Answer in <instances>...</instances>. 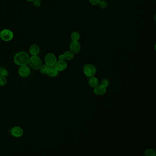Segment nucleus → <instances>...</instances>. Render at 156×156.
Returning a JSON list of instances; mask_svg holds the SVG:
<instances>
[{
    "label": "nucleus",
    "instance_id": "obj_5",
    "mask_svg": "<svg viewBox=\"0 0 156 156\" xmlns=\"http://www.w3.org/2000/svg\"><path fill=\"white\" fill-rule=\"evenodd\" d=\"M44 61L45 64L49 67H54L57 62V58L53 53H48L44 57Z\"/></svg>",
    "mask_w": 156,
    "mask_h": 156
},
{
    "label": "nucleus",
    "instance_id": "obj_17",
    "mask_svg": "<svg viewBox=\"0 0 156 156\" xmlns=\"http://www.w3.org/2000/svg\"><path fill=\"white\" fill-rule=\"evenodd\" d=\"M144 154L147 156H155L156 155V152L153 149H146L144 151Z\"/></svg>",
    "mask_w": 156,
    "mask_h": 156
},
{
    "label": "nucleus",
    "instance_id": "obj_24",
    "mask_svg": "<svg viewBox=\"0 0 156 156\" xmlns=\"http://www.w3.org/2000/svg\"><path fill=\"white\" fill-rule=\"evenodd\" d=\"M58 59H59V60H64V56L63 54L60 55L59 56H58Z\"/></svg>",
    "mask_w": 156,
    "mask_h": 156
},
{
    "label": "nucleus",
    "instance_id": "obj_11",
    "mask_svg": "<svg viewBox=\"0 0 156 156\" xmlns=\"http://www.w3.org/2000/svg\"><path fill=\"white\" fill-rule=\"evenodd\" d=\"M40 48L37 44H32L29 48V52L32 55H38L40 53Z\"/></svg>",
    "mask_w": 156,
    "mask_h": 156
},
{
    "label": "nucleus",
    "instance_id": "obj_15",
    "mask_svg": "<svg viewBox=\"0 0 156 156\" xmlns=\"http://www.w3.org/2000/svg\"><path fill=\"white\" fill-rule=\"evenodd\" d=\"M71 39L72 41H79L80 39V33L77 31L73 32L71 35Z\"/></svg>",
    "mask_w": 156,
    "mask_h": 156
},
{
    "label": "nucleus",
    "instance_id": "obj_13",
    "mask_svg": "<svg viewBox=\"0 0 156 156\" xmlns=\"http://www.w3.org/2000/svg\"><path fill=\"white\" fill-rule=\"evenodd\" d=\"M64 60L67 61H70L73 59L74 57V54L70 51H67L63 54Z\"/></svg>",
    "mask_w": 156,
    "mask_h": 156
},
{
    "label": "nucleus",
    "instance_id": "obj_1",
    "mask_svg": "<svg viewBox=\"0 0 156 156\" xmlns=\"http://www.w3.org/2000/svg\"><path fill=\"white\" fill-rule=\"evenodd\" d=\"M30 57L27 52L25 51L19 52L14 55V62L18 66L27 65L29 62Z\"/></svg>",
    "mask_w": 156,
    "mask_h": 156
},
{
    "label": "nucleus",
    "instance_id": "obj_25",
    "mask_svg": "<svg viewBox=\"0 0 156 156\" xmlns=\"http://www.w3.org/2000/svg\"><path fill=\"white\" fill-rule=\"evenodd\" d=\"M26 1H28V2H33L35 0H26Z\"/></svg>",
    "mask_w": 156,
    "mask_h": 156
},
{
    "label": "nucleus",
    "instance_id": "obj_20",
    "mask_svg": "<svg viewBox=\"0 0 156 156\" xmlns=\"http://www.w3.org/2000/svg\"><path fill=\"white\" fill-rule=\"evenodd\" d=\"M7 83V80L4 76H0V86H4Z\"/></svg>",
    "mask_w": 156,
    "mask_h": 156
},
{
    "label": "nucleus",
    "instance_id": "obj_21",
    "mask_svg": "<svg viewBox=\"0 0 156 156\" xmlns=\"http://www.w3.org/2000/svg\"><path fill=\"white\" fill-rule=\"evenodd\" d=\"M88 1L91 5L95 6L98 5L101 0H88Z\"/></svg>",
    "mask_w": 156,
    "mask_h": 156
},
{
    "label": "nucleus",
    "instance_id": "obj_7",
    "mask_svg": "<svg viewBox=\"0 0 156 156\" xmlns=\"http://www.w3.org/2000/svg\"><path fill=\"white\" fill-rule=\"evenodd\" d=\"M18 74L23 78L27 77L30 74V68L27 65L21 66L18 69Z\"/></svg>",
    "mask_w": 156,
    "mask_h": 156
},
{
    "label": "nucleus",
    "instance_id": "obj_16",
    "mask_svg": "<svg viewBox=\"0 0 156 156\" xmlns=\"http://www.w3.org/2000/svg\"><path fill=\"white\" fill-rule=\"evenodd\" d=\"M50 67L49 66H48L46 64L45 65H42L41 67H40V72L42 74H47L49 70L50 69Z\"/></svg>",
    "mask_w": 156,
    "mask_h": 156
},
{
    "label": "nucleus",
    "instance_id": "obj_2",
    "mask_svg": "<svg viewBox=\"0 0 156 156\" xmlns=\"http://www.w3.org/2000/svg\"><path fill=\"white\" fill-rule=\"evenodd\" d=\"M28 64L32 69L38 70L42 66V62L41 59L38 55H32L30 58Z\"/></svg>",
    "mask_w": 156,
    "mask_h": 156
},
{
    "label": "nucleus",
    "instance_id": "obj_3",
    "mask_svg": "<svg viewBox=\"0 0 156 156\" xmlns=\"http://www.w3.org/2000/svg\"><path fill=\"white\" fill-rule=\"evenodd\" d=\"M83 72L87 77L94 76L97 73V68L91 64H87L83 67Z\"/></svg>",
    "mask_w": 156,
    "mask_h": 156
},
{
    "label": "nucleus",
    "instance_id": "obj_14",
    "mask_svg": "<svg viewBox=\"0 0 156 156\" xmlns=\"http://www.w3.org/2000/svg\"><path fill=\"white\" fill-rule=\"evenodd\" d=\"M58 71L56 70V68H55V67H50L47 74L49 76L51 77H55L58 75Z\"/></svg>",
    "mask_w": 156,
    "mask_h": 156
},
{
    "label": "nucleus",
    "instance_id": "obj_23",
    "mask_svg": "<svg viewBox=\"0 0 156 156\" xmlns=\"http://www.w3.org/2000/svg\"><path fill=\"white\" fill-rule=\"evenodd\" d=\"M33 5L36 7H40L41 4V2L40 0H35L33 1Z\"/></svg>",
    "mask_w": 156,
    "mask_h": 156
},
{
    "label": "nucleus",
    "instance_id": "obj_4",
    "mask_svg": "<svg viewBox=\"0 0 156 156\" xmlns=\"http://www.w3.org/2000/svg\"><path fill=\"white\" fill-rule=\"evenodd\" d=\"M13 32L9 29H3L0 32V38L5 42L11 41L13 39Z\"/></svg>",
    "mask_w": 156,
    "mask_h": 156
},
{
    "label": "nucleus",
    "instance_id": "obj_12",
    "mask_svg": "<svg viewBox=\"0 0 156 156\" xmlns=\"http://www.w3.org/2000/svg\"><path fill=\"white\" fill-rule=\"evenodd\" d=\"M88 84L91 87L94 88L97 86V85H98V79L95 77L94 76L90 77L88 81Z\"/></svg>",
    "mask_w": 156,
    "mask_h": 156
},
{
    "label": "nucleus",
    "instance_id": "obj_22",
    "mask_svg": "<svg viewBox=\"0 0 156 156\" xmlns=\"http://www.w3.org/2000/svg\"><path fill=\"white\" fill-rule=\"evenodd\" d=\"M101 84L105 87H107L109 85V82L106 79H104L102 81Z\"/></svg>",
    "mask_w": 156,
    "mask_h": 156
},
{
    "label": "nucleus",
    "instance_id": "obj_19",
    "mask_svg": "<svg viewBox=\"0 0 156 156\" xmlns=\"http://www.w3.org/2000/svg\"><path fill=\"white\" fill-rule=\"evenodd\" d=\"M9 73L8 70L5 69L3 67H0V76H8Z\"/></svg>",
    "mask_w": 156,
    "mask_h": 156
},
{
    "label": "nucleus",
    "instance_id": "obj_9",
    "mask_svg": "<svg viewBox=\"0 0 156 156\" xmlns=\"http://www.w3.org/2000/svg\"><path fill=\"white\" fill-rule=\"evenodd\" d=\"M94 89V92L95 94L98 96H102L105 94L106 93L107 87L103 86L102 84L98 85L95 87Z\"/></svg>",
    "mask_w": 156,
    "mask_h": 156
},
{
    "label": "nucleus",
    "instance_id": "obj_8",
    "mask_svg": "<svg viewBox=\"0 0 156 156\" xmlns=\"http://www.w3.org/2000/svg\"><path fill=\"white\" fill-rule=\"evenodd\" d=\"M67 66V63L65 60H59L56 62L54 67L58 71H62L66 70Z\"/></svg>",
    "mask_w": 156,
    "mask_h": 156
},
{
    "label": "nucleus",
    "instance_id": "obj_6",
    "mask_svg": "<svg viewBox=\"0 0 156 156\" xmlns=\"http://www.w3.org/2000/svg\"><path fill=\"white\" fill-rule=\"evenodd\" d=\"M70 51L74 54H78L81 50V46L78 41H72L69 44Z\"/></svg>",
    "mask_w": 156,
    "mask_h": 156
},
{
    "label": "nucleus",
    "instance_id": "obj_18",
    "mask_svg": "<svg viewBox=\"0 0 156 156\" xmlns=\"http://www.w3.org/2000/svg\"><path fill=\"white\" fill-rule=\"evenodd\" d=\"M98 5L99 8L102 9H105L108 6V3L105 0H101Z\"/></svg>",
    "mask_w": 156,
    "mask_h": 156
},
{
    "label": "nucleus",
    "instance_id": "obj_10",
    "mask_svg": "<svg viewBox=\"0 0 156 156\" xmlns=\"http://www.w3.org/2000/svg\"><path fill=\"white\" fill-rule=\"evenodd\" d=\"M11 133L13 137H20L24 134V130L21 127L19 126H15L11 130Z\"/></svg>",
    "mask_w": 156,
    "mask_h": 156
}]
</instances>
